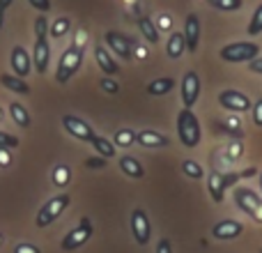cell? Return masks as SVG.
I'll list each match as a JSON object with an SVG mask.
<instances>
[{"mask_svg": "<svg viewBox=\"0 0 262 253\" xmlns=\"http://www.w3.org/2000/svg\"><path fill=\"white\" fill-rule=\"evenodd\" d=\"M177 138L184 147H198L200 138H203V129H200L198 115L191 109H182L177 113Z\"/></svg>", "mask_w": 262, "mask_h": 253, "instance_id": "obj_1", "label": "cell"}, {"mask_svg": "<svg viewBox=\"0 0 262 253\" xmlns=\"http://www.w3.org/2000/svg\"><path fill=\"white\" fill-rule=\"evenodd\" d=\"M81 65H83V46H78V44L67 46L64 53L60 55L58 69H55V81L58 83L72 81V76L81 69Z\"/></svg>", "mask_w": 262, "mask_h": 253, "instance_id": "obj_2", "label": "cell"}, {"mask_svg": "<svg viewBox=\"0 0 262 253\" xmlns=\"http://www.w3.org/2000/svg\"><path fill=\"white\" fill-rule=\"evenodd\" d=\"M69 203H72V198H69L67 194L53 196L51 200H46V203L39 207V212H37L35 226H37V228H46V226H51L53 221H58L60 214H62L64 209L69 207Z\"/></svg>", "mask_w": 262, "mask_h": 253, "instance_id": "obj_3", "label": "cell"}, {"mask_svg": "<svg viewBox=\"0 0 262 253\" xmlns=\"http://www.w3.org/2000/svg\"><path fill=\"white\" fill-rule=\"evenodd\" d=\"M260 53V46L255 41H232V44H226L219 55L226 62H251L255 60Z\"/></svg>", "mask_w": 262, "mask_h": 253, "instance_id": "obj_4", "label": "cell"}, {"mask_svg": "<svg viewBox=\"0 0 262 253\" xmlns=\"http://www.w3.org/2000/svg\"><path fill=\"white\" fill-rule=\"evenodd\" d=\"M92 230H95V228H92V221L88 217H83L81 221H78V226L74 228V230H69L67 235L62 237V244H60V246H62V251L81 249V246L92 237Z\"/></svg>", "mask_w": 262, "mask_h": 253, "instance_id": "obj_5", "label": "cell"}, {"mask_svg": "<svg viewBox=\"0 0 262 253\" xmlns=\"http://www.w3.org/2000/svg\"><path fill=\"white\" fill-rule=\"evenodd\" d=\"M106 39V46H108L113 53H118V58L122 60H129L134 58V46H136V39H131V37L122 35V32H115V30H108L104 35Z\"/></svg>", "mask_w": 262, "mask_h": 253, "instance_id": "obj_6", "label": "cell"}, {"mask_svg": "<svg viewBox=\"0 0 262 253\" xmlns=\"http://www.w3.org/2000/svg\"><path fill=\"white\" fill-rule=\"evenodd\" d=\"M219 104H221L226 111H232V113H246V111L253 109V101L239 90L219 92Z\"/></svg>", "mask_w": 262, "mask_h": 253, "instance_id": "obj_7", "label": "cell"}, {"mask_svg": "<svg viewBox=\"0 0 262 253\" xmlns=\"http://www.w3.org/2000/svg\"><path fill=\"white\" fill-rule=\"evenodd\" d=\"M131 233H134L136 242H138L140 246H145L149 242V237H152V226H149V219H147L145 209L136 207L134 212H131Z\"/></svg>", "mask_w": 262, "mask_h": 253, "instance_id": "obj_8", "label": "cell"}, {"mask_svg": "<svg viewBox=\"0 0 262 253\" xmlns=\"http://www.w3.org/2000/svg\"><path fill=\"white\" fill-rule=\"evenodd\" d=\"M180 92H182V104H184V109H193L198 97H200V76L193 72V69H189V72L184 74Z\"/></svg>", "mask_w": 262, "mask_h": 253, "instance_id": "obj_9", "label": "cell"}, {"mask_svg": "<svg viewBox=\"0 0 262 253\" xmlns=\"http://www.w3.org/2000/svg\"><path fill=\"white\" fill-rule=\"evenodd\" d=\"M30 58H32V67H35L37 74H46V72H49V62H51L49 37H35V49H32Z\"/></svg>", "mask_w": 262, "mask_h": 253, "instance_id": "obj_10", "label": "cell"}, {"mask_svg": "<svg viewBox=\"0 0 262 253\" xmlns=\"http://www.w3.org/2000/svg\"><path fill=\"white\" fill-rule=\"evenodd\" d=\"M62 126L67 134H72L74 138H78V140H85V143H90V140L97 136L95 129H92L85 120L76 118V115H62Z\"/></svg>", "mask_w": 262, "mask_h": 253, "instance_id": "obj_11", "label": "cell"}, {"mask_svg": "<svg viewBox=\"0 0 262 253\" xmlns=\"http://www.w3.org/2000/svg\"><path fill=\"white\" fill-rule=\"evenodd\" d=\"M9 65H12L14 76H18V78H26L28 74L32 72V58H30V53H28L23 46H14L12 49Z\"/></svg>", "mask_w": 262, "mask_h": 253, "instance_id": "obj_12", "label": "cell"}, {"mask_svg": "<svg viewBox=\"0 0 262 253\" xmlns=\"http://www.w3.org/2000/svg\"><path fill=\"white\" fill-rule=\"evenodd\" d=\"M235 203H237V207H239L242 212H246V214L253 217V212L260 207L262 198L255 194V191H251L249 186H237L235 189Z\"/></svg>", "mask_w": 262, "mask_h": 253, "instance_id": "obj_13", "label": "cell"}, {"mask_svg": "<svg viewBox=\"0 0 262 253\" xmlns=\"http://www.w3.org/2000/svg\"><path fill=\"white\" fill-rule=\"evenodd\" d=\"M244 233V226L235 219H223V221L214 223L212 228V237L214 240H237Z\"/></svg>", "mask_w": 262, "mask_h": 253, "instance_id": "obj_14", "label": "cell"}, {"mask_svg": "<svg viewBox=\"0 0 262 253\" xmlns=\"http://www.w3.org/2000/svg\"><path fill=\"white\" fill-rule=\"evenodd\" d=\"M184 44L186 49L191 51V53H195L198 51V44H200V18L195 16V14H189V16L184 18Z\"/></svg>", "mask_w": 262, "mask_h": 253, "instance_id": "obj_15", "label": "cell"}, {"mask_svg": "<svg viewBox=\"0 0 262 253\" xmlns=\"http://www.w3.org/2000/svg\"><path fill=\"white\" fill-rule=\"evenodd\" d=\"M136 143L143 145V147H168V145H170V138L159 134V131L143 129V131H136Z\"/></svg>", "mask_w": 262, "mask_h": 253, "instance_id": "obj_16", "label": "cell"}, {"mask_svg": "<svg viewBox=\"0 0 262 253\" xmlns=\"http://www.w3.org/2000/svg\"><path fill=\"white\" fill-rule=\"evenodd\" d=\"M207 191H209V198H212L214 203H223V198H226V182H223V173L209 171Z\"/></svg>", "mask_w": 262, "mask_h": 253, "instance_id": "obj_17", "label": "cell"}, {"mask_svg": "<svg viewBox=\"0 0 262 253\" xmlns=\"http://www.w3.org/2000/svg\"><path fill=\"white\" fill-rule=\"evenodd\" d=\"M95 60H97V65H99V69L106 74V76H115V74L120 72V67H118V60H115L113 55H111L108 51L104 49V46H95Z\"/></svg>", "mask_w": 262, "mask_h": 253, "instance_id": "obj_18", "label": "cell"}, {"mask_svg": "<svg viewBox=\"0 0 262 253\" xmlns=\"http://www.w3.org/2000/svg\"><path fill=\"white\" fill-rule=\"evenodd\" d=\"M118 163H120V171H122L127 177H134V180H140V177H145L143 163H140L136 157H122Z\"/></svg>", "mask_w": 262, "mask_h": 253, "instance_id": "obj_19", "label": "cell"}, {"mask_svg": "<svg viewBox=\"0 0 262 253\" xmlns=\"http://www.w3.org/2000/svg\"><path fill=\"white\" fill-rule=\"evenodd\" d=\"M172 88H175V78H170V76L154 78V81L147 83V92H149L152 97H163V95H168Z\"/></svg>", "mask_w": 262, "mask_h": 253, "instance_id": "obj_20", "label": "cell"}, {"mask_svg": "<svg viewBox=\"0 0 262 253\" xmlns=\"http://www.w3.org/2000/svg\"><path fill=\"white\" fill-rule=\"evenodd\" d=\"M186 51V44H184V35L182 32H172L170 37H168V44H166V53L170 60H177L182 58V53Z\"/></svg>", "mask_w": 262, "mask_h": 253, "instance_id": "obj_21", "label": "cell"}, {"mask_svg": "<svg viewBox=\"0 0 262 253\" xmlns=\"http://www.w3.org/2000/svg\"><path fill=\"white\" fill-rule=\"evenodd\" d=\"M138 30H140V35L145 37V39L149 41V44H157L159 41V28L154 26V18H149V16H138Z\"/></svg>", "mask_w": 262, "mask_h": 253, "instance_id": "obj_22", "label": "cell"}, {"mask_svg": "<svg viewBox=\"0 0 262 253\" xmlns=\"http://www.w3.org/2000/svg\"><path fill=\"white\" fill-rule=\"evenodd\" d=\"M0 83H3V88H7V90L16 92V95H28V92H30L28 83L23 81V78L14 76V74H3V76H0Z\"/></svg>", "mask_w": 262, "mask_h": 253, "instance_id": "obj_23", "label": "cell"}, {"mask_svg": "<svg viewBox=\"0 0 262 253\" xmlns=\"http://www.w3.org/2000/svg\"><path fill=\"white\" fill-rule=\"evenodd\" d=\"M92 143V147L97 150V154L99 157H104V159H111V157H115V143L113 140H108V138H104V136H95V138L90 140Z\"/></svg>", "mask_w": 262, "mask_h": 253, "instance_id": "obj_24", "label": "cell"}, {"mask_svg": "<svg viewBox=\"0 0 262 253\" xmlns=\"http://www.w3.org/2000/svg\"><path fill=\"white\" fill-rule=\"evenodd\" d=\"M9 115H12V120L16 122V126H23V129L30 126V113H28L26 106L18 104V101H12V104H9Z\"/></svg>", "mask_w": 262, "mask_h": 253, "instance_id": "obj_25", "label": "cell"}, {"mask_svg": "<svg viewBox=\"0 0 262 253\" xmlns=\"http://www.w3.org/2000/svg\"><path fill=\"white\" fill-rule=\"evenodd\" d=\"M113 143H115V147H131L136 143V131L129 129V126H122V129L115 131Z\"/></svg>", "mask_w": 262, "mask_h": 253, "instance_id": "obj_26", "label": "cell"}, {"mask_svg": "<svg viewBox=\"0 0 262 253\" xmlns=\"http://www.w3.org/2000/svg\"><path fill=\"white\" fill-rule=\"evenodd\" d=\"M69 28H72V18L69 16H58L49 26V35L51 37H62V35H67L69 32Z\"/></svg>", "mask_w": 262, "mask_h": 253, "instance_id": "obj_27", "label": "cell"}, {"mask_svg": "<svg viewBox=\"0 0 262 253\" xmlns=\"http://www.w3.org/2000/svg\"><path fill=\"white\" fill-rule=\"evenodd\" d=\"M182 173H184L186 177H191V180H203L205 177L203 166H200L198 161H193V159H184V161H182Z\"/></svg>", "mask_w": 262, "mask_h": 253, "instance_id": "obj_28", "label": "cell"}, {"mask_svg": "<svg viewBox=\"0 0 262 253\" xmlns=\"http://www.w3.org/2000/svg\"><path fill=\"white\" fill-rule=\"evenodd\" d=\"M72 182V168L60 163V166L53 168V184L55 186H67Z\"/></svg>", "mask_w": 262, "mask_h": 253, "instance_id": "obj_29", "label": "cell"}, {"mask_svg": "<svg viewBox=\"0 0 262 253\" xmlns=\"http://www.w3.org/2000/svg\"><path fill=\"white\" fill-rule=\"evenodd\" d=\"M207 5H212L214 9H221V12H237L242 9L244 0H207Z\"/></svg>", "mask_w": 262, "mask_h": 253, "instance_id": "obj_30", "label": "cell"}, {"mask_svg": "<svg viewBox=\"0 0 262 253\" xmlns=\"http://www.w3.org/2000/svg\"><path fill=\"white\" fill-rule=\"evenodd\" d=\"M260 32H262V5H258V9H255L253 16H251L249 28H246V35H251V37L260 35Z\"/></svg>", "mask_w": 262, "mask_h": 253, "instance_id": "obj_31", "label": "cell"}, {"mask_svg": "<svg viewBox=\"0 0 262 253\" xmlns=\"http://www.w3.org/2000/svg\"><path fill=\"white\" fill-rule=\"evenodd\" d=\"M0 147L5 150H16L18 147V138L12 134H7V131H0Z\"/></svg>", "mask_w": 262, "mask_h": 253, "instance_id": "obj_32", "label": "cell"}, {"mask_svg": "<svg viewBox=\"0 0 262 253\" xmlns=\"http://www.w3.org/2000/svg\"><path fill=\"white\" fill-rule=\"evenodd\" d=\"M35 35L37 37H49V21H46V16H37V21H35Z\"/></svg>", "mask_w": 262, "mask_h": 253, "instance_id": "obj_33", "label": "cell"}, {"mask_svg": "<svg viewBox=\"0 0 262 253\" xmlns=\"http://www.w3.org/2000/svg\"><path fill=\"white\" fill-rule=\"evenodd\" d=\"M99 86H101V90H104V92H108V95H118V92H120V86H118V83H115L111 76L101 78V83H99Z\"/></svg>", "mask_w": 262, "mask_h": 253, "instance_id": "obj_34", "label": "cell"}, {"mask_svg": "<svg viewBox=\"0 0 262 253\" xmlns=\"http://www.w3.org/2000/svg\"><path fill=\"white\" fill-rule=\"evenodd\" d=\"M85 166L92 168V171H97V168L101 171V168H106V159H104V157H90V159L85 161Z\"/></svg>", "mask_w": 262, "mask_h": 253, "instance_id": "obj_35", "label": "cell"}, {"mask_svg": "<svg viewBox=\"0 0 262 253\" xmlns=\"http://www.w3.org/2000/svg\"><path fill=\"white\" fill-rule=\"evenodd\" d=\"M251 113H253V122L258 126H262V99L255 101L253 109H251Z\"/></svg>", "mask_w": 262, "mask_h": 253, "instance_id": "obj_36", "label": "cell"}, {"mask_svg": "<svg viewBox=\"0 0 262 253\" xmlns=\"http://www.w3.org/2000/svg\"><path fill=\"white\" fill-rule=\"evenodd\" d=\"M14 253H41V251L37 249L35 244H28V242H23V244L14 246Z\"/></svg>", "mask_w": 262, "mask_h": 253, "instance_id": "obj_37", "label": "cell"}, {"mask_svg": "<svg viewBox=\"0 0 262 253\" xmlns=\"http://www.w3.org/2000/svg\"><path fill=\"white\" fill-rule=\"evenodd\" d=\"M30 7H35L37 12H49L51 9V0H28Z\"/></svg>", "mask_w": 262, "mask_h": 253, "instance_id": "obj_38", "label": "cell"}, {"mask_svg": "<svg viewBox=\"0 0 262 253\" xmlns=\"http://www.w3.org/2000/svg\"><path fill=\"white\" fill-rule=\"evenodd\" d=\"M154 253H172V244H170V240H159V244H157V251Z\"/></svg>", "mask_w": 262, "mask_h": 253, "instance_id": "obj_39", "label": "cell"}, {"mask_svg": "<svg viewBox=\"0 0 262 253\" xmlns=\"http://www.w3.org/2000/svg\"><path fill=\"white\" fill-rule=\"evenodd\" d=\"M237 180H242L239 173H226V175H223V182H226V189L235 186V184H237Z\"/></svg>", "mask_w": 262, "mask_h": 253, "instance_id": "obj_40", "label": "cell"}, {"mask_svg": "<svg viewBox=\"0 0 262 253\" xmlns=\"http://www.w3.org/2000/svg\"><path fill=\"white\" fill-rule=\"evenodd\" d=\"M9 152H12V150L0 147V166H3V168H7V166H9V161H12V159H9Z\"/></svg>", "mask_w": 262, "mask_h": 253, "instance_id": "obj_41", "label": "cell"}, {"mask_svg": "<svg viewBox=\"0 0 262 253\" xmlns=\"http://www.w3.org/2000/svg\"><path fill=\"white\" fill-rule=\"evenodd\" d=\"M249 69H251V72H255V74H262V58H260V55H258L255 60H251V62H249Z\"/></svg>", "mask_w": 262, "mask_h": 253, "instance_id": "obj_42", "label": "cell"}, {"mask_svg": "<svg viewBox=\"0 0 262 253\" xmlns=\"http://www.w3.org/2000/svg\"><path fill=\"white\" fill-rule=\"evenodd\" d=\"M228 154H230L232 159H237L242 154V143H232L230 145V150H228Z\"/></svg>", "mask_w": 262, "mask_h": 253, "instance_id": "obj_43", "label": "cell"}, {"mask_svg": "<svg viewBox=\"0 0 262 253\" xmlns=\"http://www.w3.org/2000/svg\"><path fill=\"white\" fill-rule=\"evenodd\" d=\"M255 173H258L255 168H246V171H242V173H239V177H253Z\"/></svg>", "mask_w": 262, "mask_h": 253, "instance_id": "obj_44", "label": "cell"}, {"mask_svg": "<svg viewBox=\"0 0 262 253\" xmlns=\"http://www.w3.org/2000/svg\"><path fill=\"white\" fill-rule=\"evenodd\" d=\"M253 221H258V223H262V203H260V207L253 212Z\"/></svg>", "mask_w": 262, "mask_h": 253, "instance_id": "obj_45", "label": "cell"}, {"mask_svg": "<svg viewBox=\"0 0 262 253\" xmlns=\"http://www.w3.org/2000/svg\"><path fill=\"white\" fill-rule=\"evenodd\" d=\"M12 3H14V0H0V9H3V12H5V9H7Z\"/></svg>", "mask_w": 262, "mask_h": 253, "instance_id": "obj_46", "label": "cell"}, {"mask_svg": "<svg viewBox=\"0 0 262 253\" xmlns=\"http://www.w3.org/2000/svg\"><path fill=\"white\" fill-rule=\"evenodd\" d=\"M3 21H5V12L0 9V28H3Z\"/></svg>", "mask_w": 262, "mask_h": 253, "instance_id": "obj_47", "label": "cell"}, {"mask_svg": "<svg viewBox=\"0 0 262 253\" xmlns=\"http://www.w3.org/2000/svg\"><path fill=\"white\" fill-rule=\"evenodd\" d=\"M260 191H262V171H260Z\"/></svg>", "mask_w": 262, "mask_h": 253, "instance_id": "obj_48", "label": "cell"}, {"mask_svg": "<svg viewBox=\"0 0 262 253\" xmlns=\"http://www.w3.org/2000/svg\"><path fill=\"white\" fill-rule=\"evenodd\" d=\"M0 244H3V235H0Z\"/></svg>", "mask_w": 262, "mask_h": 253, "instance_id": "obj_49", "label": "cell"}, {"mask_svg": "<svg viewBox=\"0 0 262 253\" xmlns=\"http://www.w3.org/2000/svg\"><path fill=\"white\" fill-rule=\"evenodd\" d=\"M0 120H3V111H0Z\"/></svg>", "mask_w": 262, "mask_h": 253, "instance_id": "obj_50", "label": "cell"}, {"mask_svg": "<svg viewBox=\"0 0 262 253\" xmlns=\"http://www.w3.org/2000/svg\"><path fill=\"white\" fill-rule=\"evenodd\" d=\"M260 253H262V249H260Z\"/></svg>", "mask_w": 262, "mask_h": 253, "instance_id": "obj_51", "label": "cell"}]
</instances>
